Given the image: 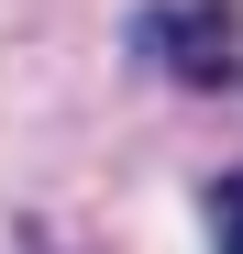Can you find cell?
<instances>
[{"label":"cell","mask_w":243,"mask_h":254,"mask_svg":"<svg viewBox=\"0 0 243 254\" xmlns=\"http://www.w3.org/2000/svg\"><path fill=\"white\" fill-rule=\"evenodd\" d=\"M210 254H243V177L210 188Z\"/></svg>","instance_id":"2"},{"label":"cell","mask_w":243,"mask_h":254,"mask_svg":"<svg viewBox=\"0 0 243 254\" xmlns=\"http://www.w3.org/2000/svg\"><path fill=\"white\" fill-rule=\"evenodd\" d=\"M133 45L166 77H188V89H221L232 77V0H166V11L133 22Z\"/></svg>","instance_id":"1"}]
</instances>
